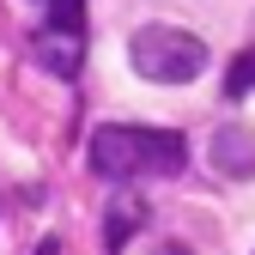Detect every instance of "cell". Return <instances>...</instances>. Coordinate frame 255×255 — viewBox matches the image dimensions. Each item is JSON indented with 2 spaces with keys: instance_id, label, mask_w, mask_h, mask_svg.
Segmentation results:
<instances>
[{
  "instance_id": "cell-1",
  "label": "cell",
  "mask_w": 255,
  "mask_h": 255,
  "mask_svg": "<svg viewBox=\"0 0 255 255\" xmlns=\"http://www.w3.org/2000/svg\"><path fill=\"white\" fill-rule=\"evenodd\" d=\"M91 170L110 182H152V176H182L188 170V140L176 128H140V122H110L91 134Z\"/></svg>"
},
{
  "instance_id": "cell-2",
  "label": "cell",
  "mask_w": 255,
  "mask_h": 255,
  "mask_svg": "<svg viewBox=\"0 0 255 255\" xmlns=\"http://www.w3.org/2000/svg\"><path fill=\"white\" fill-rule=\"evenodd\" d=\"M128 61H134V73L152 79V85H188L207 67V43L195 30H182V24H140L134 37H128Z\"/></svg>"
},
{
  "instance_id": "cell-3",
  "label": "cell",
  "mask_w": 255,
  "mask_h": 255,
  "mask_svg": "<svg viewBox=\"0 0 255 255\" xmlns=\"http://www.w3.org/2000/svg\"><path fill=\"white\" fill-rule=\"evenodd\" d=\"M79 37H85V6L79 0H55V24L43 30V61L61 79L79 73Z\"/></svg>"
},
{
  "instance_id": "cell-4",
  "label": "cell",
  "mask_w": 255,
  "mask_h": 255,
  "mask_svg": "<svg viewBox=\"0 0 255 255\" xmlns=\"http://www.w3.org/2000/svg\"><path fill=\"white\" fill-rule=\"evenodd\" d=\"M207 158H213V170L219 176H255V128H243V122H225L213 134V146H207Z\"/></svg>"
},
{
  "instance_id": "cell-5",
  "label": "cell",
  "mask_w": 255,
  "mask_h": 255,
  "mask_svg": "<svg viewBox=\"0 0 255 255\" xmlns=\"http://www.w3.org/2000/svg\"><path fill=\"white\" fill-rule=\"evenodd\" d=\"M134 225H140V201H128V195H122V201H116V213H110V231H104V243L116 249V243L134 231Z\"/></svg>"
},
{
  "instance_id": "cell-6",
  "label": "cell",
  "mask_w": 255,
  "mask_h": 255,
  "mask_svg": "<svg viewBox=\"0 0 255 255\" xmlns=\"http://www.w3.org/2000/svg\"><path fill=\"white\" fill-rule=\"evenodd\" d=\"M249 85H255V49H249V55H237V67L225 73V98H243Z\"/></svg>"
},
{
  "instance_id": "cell-7",
  "label": "cell",
  "mask_w": 255,
  "mask_h": 255,
  "mask_svg": "<svg viewBox=\"0 0 255 255\" xmlns=\"http://www.w3.org/2000/svg\"><path fill=\"white\" fill-rule=\"evenodd\" d=\"M37 255H61V249H55V237H43V249H37Z\"/></svg>"
}]
</instances>
